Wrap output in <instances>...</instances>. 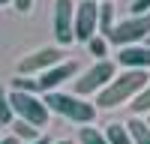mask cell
I'll use <instances>...</instances> for the list:
<instances>
[{
    "label": "cell",
    "instance_id": "6da1fadb",
    "mask_svg": "<svg viewBox=\"0 0 150 144\" xmlns=\"http://www.w3.org/2000/svg\"><path fill=\"white\" fill-rule=\"evenodd\" d=\"M147 84H150V75H147L144 69H126V72H120V75L111 78L108 87L99 90L96 105H99V108H117V105H123V102L135 99Z\"/></svg>",
    "mask_w": 150,
    "mask_h": 144
},
{
    "label": "cell",
    "instance_id": "7a4b0ae2",
    "mask_svg": "<svg viewBox=\"0 0 150 144\" xmlns=\"http://www.w3.org/2000/svg\"><path fill=\"white\" fill-rule=\"evenodd\" d=\"M42 102L48 105V111H54L60 117L72 120V123H81V126H90L96 120V105L81 99L75 93H60V90H51V93H42Z\"/></svg>",
    "mask_w": 150,
    "mask_h": 144
},
{
    "label": "cell",
    "instance_id": "3957f363",
    "mask_svg": "<svg viewBox=\"0 0 150 144\" xmlns=\"http://www.w3.org/2000/svg\"><path fill=\"white\" fill-rule=\"evenodd\" d=\"M9 105H12V114L18 120H24V123H30L36 129L48 126L51 111H48V105L39 99V93H18V90H12L9 93Z\"/></svg>",
    "mask_w": 150,
    "mask_h": 144
},
{
    "label": "cell",
    "instance_id": "277c9868",
    "mask_svg": "<svg viewBox=\"0 0 150 144\" xmlns=\"http://www.w3.org/2000/svg\"><path fill=\"white\" fill-rule=\"evenodd\" d=\"M114 75H117V63L114 60H96L81 78H75V96L84 99V96H90V93H99L102 87L111 84Z\"/></svg>",
    "mask_w": 150,
    "mask_h": 144
},
{
    "label": "cell",
    "instance_id": "5b68a950",
    "mask_svg": "<svg viewBox=\"0 0 150 144\" xmlns=\"http://www.w3.org/2000/svg\"><path fill=\"white\" fill-rule=\"evenodd\" d=\"M150 36V12H144V15H129L126 21L114 24V30H111L105 39L111 45H138V39H147Z\"/></svg>",
    "mask_w": 150,
    "mask_h": 144
},
{
    "label": "cell",
    "instance_id": "8992f818",
    "mask_svg": "<svg viewBox=\"0 0 150 144\" xmlns=\"http://www.w3.org/2000/svg\"><path fill=\"white\" fill-rule=\"evenodd\" d=\"M99 33V3L81 0L75 3V42H90Z\"/></svg>",
    "mask_w": 150,
    "mask_h": 144
},
{
    "label": "cell",
    "instance_id": "52a82bcc",
    "mask_svg": "<svg viewBox=\"0 0 150 144\" xmlns=\"http://www.w3.org/2000/svg\"><path fill=\"white\" fill-rule=\"evenodd\" d=\"M57 63H63V51H60L57 45H48V48H39V51L27 54L18 63V72L21 75H42V72H48Z\"/></svg>",
    "mask_w": 150,
    "mask_h": 144
},
{
    "label": "cell",
    "instance_id": "ba28073f",
    "mask_svg": "<svg viewBox=\"0 0 150 144\" xmlns=\"http://www.w3.org/2000/svg\"><path fill=\"white\" fill-rule=\"evenodd\" d=\"M54 39L57 45L75 42V3L72 0H54Z\"/></svg>",
    "mask_w": 150,
    "mask_h": 144
},
{
    "label": "cell",
    "instance_id": "9c48e42d",
    "mask_svg": "<svg viewBox=\"0 0 150 144\" xmlns=\"http://www.w3.org/2000/svg\"><path fill=\"white\" fill-rule=\"evenodd\" d=\"M75 75H78V63H75V60H63V63L51 66L48 72H42V75L36 78V81H39V93H51V90H57L66 78H75Z\"/></svg>",
    "mask_w": 150,
    "mask_h": 144
},
{
    "label": "cell",
    "instance_id": "30bf717a",
    "mask_svg": "<svg viewBox=\"0 0 150 144\" xmlns=\"http://www.w3.org/2000/svg\"><path fill=\"white\" fill-rule=\"evenodd\" d=\"M117 63L126 69H147L150 66V48L147 45H123L117 51Z\"/></svg>",
    "mask_w": 150,
    "mask_h": 144
},
{
    "label": "cell",
    "instance_id": "8fae6325",
    "mask_svg": "<svg viewBox=\"0 0 150 144\" xmlns=\"http://www.w3.org/2000/svg\"><path fill=\"white\" fill-rule=\"evenodd\" d=\"M126 129H129V138H132V144H150V126H147V120L132 117L129 123H126Z\"/></svg>",
    "mask_w": 150,
    "mask_h": 144
},
{
    "label": "cell",
    "instance_id": "7c38bea8",
    "mask_svg": "<svg viewBox=\"0 0 150 144\" xmlns=\"http://www.w3.org/2000/svg\"><path fill=\"white\" fill-rule=\"evenodd\" d=\"M114 30V6L111 0H102L99 3V36H108Z\"/></svg>",
    "mask_w": 150,
    "mask_h": 144
},
{
    "label": "cell",
    "instance_id": "4fadbf2b",
    "mask_svg": "<svg viewBox=\"0 0 150 144\" xmlns=\"http://www.w3.org/2000/svg\"><path fill=\"white\" fill-rule=\"evenodd\" d=\"M12 135H15L18 141H36V138H39V129H36V126H30V123H24V120H12Z\"/></svg>",
    "mask_w": 150,
    "mask_h": 144
},
{
    "label": "cell",
    "instance_id": "5bb4252c",
    "mask_svg": "<svg viewBox=\"0 0 150 144\" xmlns=\"http://www.w3.org/2000/svg\"><path fill=\"white\" fill-rule=\"evenodd\" d=\"M105 138H108V144H132L126 123H108V129H105Z\"/></svg>",
    "mask_w": 150,
    "mask_h": 144
},
{
    "label": "cell",
    "instance_id": "9a60e30c",
    "mask_svg": "<svg viewBox=\"0 0 150 144\" xmlns=\"http://www.w3.org/2000/svg\"><path fill=\"white\" fill-rule=\"evenodd\" d=\"M78 141H81V144H108L105 132H99V129H93V126H81V129H78Z\"/></svg>",
    "mask_w": 150,
    "mask_h": 144
},
{
    "label": "cell",
    "instance_id": "2e32d148",
    "mask_svg": "<svg viewBox=\"0 0 150 144\" xmlns=\"http://www.w3.org/2000/svg\"><path fill=\"white\" fill-rule=\"evenodd\" d=\"M87 51H90L96 60H105V54H108V39H105V36H93V39L90 42H87Z\"/></svg>",
    "mask_w": 150,
    "mask_h": 144
},
{
    "label": "cell",
    "instance_id": "e0dca14e",
    "mask_svg": "<svg viewBox=\"0 0 150 144\" xmlns=\"http://www.w3.org/2000/svg\"><path fill=\"white\" fill-rule=\"evenodd\" d=\"M12 120H15V114H12V105H9V93L3 90V84H0V123L9 126Z\"/></svg>",
    "mask_w": 150,
    "mask_h": 144
},
{
    "label": "cell",
    "instance_id": "ac0fdd59",
    "mask_svg": "<svg viewBox=\"0 0 150 144\" xmlns=\"http://www.w3.org/2000/svg\"><path fill=\"white\" fill-rule=\"evenodd\" d=\"M12 90H18V93H39V81H36V78H27V75L12 78Z\"/></svg>",
    "mask_w": 150,
    "mask_h": 144
},
{
    "label": "cell",
    "instance_id": "d6986e66",
    "mask_svg": "<svg viewBox=\"0 0 150 144\" xmlns=\"http://www.w3.org/2000/svg\"><path fill=\"white\" fill-rule=\"evenodd\" d=\"M144 111H150V84L132 99V117H135V114H144Z\"/></svg>",
    "mask_w": 150,
    "mask_h": 144
},
{
    "label": "cell",
    "instance_id": "ffe728a7",
    "mask_svg": "<svg viewBox=\"0 0 150 144\" xmlns=\"http://www.w3.org/2000/svg\"><path fill=\"white\" fill-rule=\"evenodd\" d=\"M132 15H144V12H150V0H132Z\"/></svg>",
    "mask_w": 150,
    "mask_h": 144
},
{
    "label": "cell",
    "instance_id": "44dd1931",
    "mask_svg": "<svg viewBox=\"0 0 150 144\" xmlns=\"http://www.w3.org/2000/svg\"><path fill=\"white\" fill-rule=\"evenodd\" d=\"M12 3H15V9L21 12V15H27V12L33 9V0H12Z\"/></svg>",
    "mask_w": 150,
    "mask_h": 144
},
{
    "label": "cell",
    "instance_id": "7402d4cb",
    "mask_svg": "<svg viewBox=\"0 0 150 144\" xmlns=\"http://www.w3.org/2000/svg\"><path fill=\"white\" fill-rule=\"evenodd\" d=\"M0 144H18V138H15V135H3V138H0Z\"/></svg>",
    "mask_w": 150,
    "mask_h": 144
},
{
    "label": "cell",
    "instance_id": "603a6c76",
    "mask_svg": "<svg viewBox=\"0 0 150 144\" xmlns=\"http://www.w3.org/2000/svg\"><path fill=\"white\" fill-rule=\"evenodd\" d=\"M30 144H51V141H48V138H42V135H39V138H36V141H30Z\"/></svg>",
    "mask_w": 150,
    "mask_h": 144
},
{
    "label": "cell",
    "instance_id": "cb8c5ba5",
    "mask_svg": "<svg viewBox=\"0 0 150 144\" xmlns=\"http://www.w3.org/2000/svg\"><path fill=\"white\" fill-rule=\"evenodd\" d=\"M51 144H72V141H69V138H63V141H51Z\"/></svg>",
    "mask_w": 150,
    "mask_h": 144
},
{
    "label": "cell",
    "instance_id": "d4e9b609",
    "mask_svg": "<svg viewBox=\"0 0 150 144\" xmlns=\"http://www.w3.org/2000/svg\"><path fill=\"white\" fill-rule=\"evenodd\" d=\"M6 3H12V0H0V6H6Z\"/></svg>",
    "mask_w": 150,
    "mask_h": 144
},
{
    "label": "cell",
    "instance_id": "484cf974",
    "mask_svg": "<svg viewBox=\"0 0 150 144\" xmlns=\"http://www.w3.org/2000/svg\"><path fill=\"white\" fill-rule=\"evenodd\" d=\"M147 48H150V36H147Z\"/></svg>",
    "mask_w": 150,
    "mask_h": 144
},
{
    "label": "cell",
    "instance_id": "4316f807",
    "mask_svg": "<svg viewBox=\"0 0 150 144\" xmlns=\"http://www.w3.org/2000/svg\"><path fill=\"white\" fill-rule=\"evenodd\" d=\"M96 3H102V0H96Z\"/></svg>",
    "mask_w": 150,
    "mask_h": 144
},
{
    "label": "cell",
    "instance_id": "83f0119b",
    "mask_svg": "<svg viewBox=\"0 0 150 144\" xmlns=\"http://www.w3.org/2000/svg\"><path fill=\"white\" fill-rule=\"evenodd\" d=\"M147 126H150V120H147Z\"/></svg>",
    "mask_w": 150,
    "mask_h": 144
},
{
    "label": "cell",
    "instance_id": "f1b7e54d",
    "mask_svg": "<svg viewBox=\"0 0 150 144\" xmlns=\"http://www.w3.org/2000/svg\"><path fill=\"white\" fill-rule=\"evenodd\" d=\"M0 138H3V135H0Z\"/></svg>",
    "mask_w": 150,
    "mask_h": 144
}]
</instances>
